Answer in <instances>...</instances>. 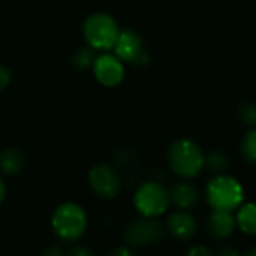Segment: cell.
<instances>
[{
  "label": "cell",
  "mask_w": 256,
  "mask_h": 256,
  "mask_svg": "<svg viewBox=\"0 0 256 256\" xmlns=\"http://www.w3.org/2000/svg\"><path fill=\"white\" fill-rule=\"evenodd\" d=\"M5 198H6V184H5L2 175H0V205L4 204Z\"/></svg>",
  "instance_id": "cell-26"
},
{
  "label": "cell",
  "mask_w": 256,
  "mask_h": 256,
  "mask_svg": "<svg viewBox=\"0 0 256 256\" xmlns=\"http://www.w3.org/2000/svg\"><path fill=\"white\" fill-rule=\"evenodd\" d=\"M92 71L96 82L104 88H116L125 77L124 64L114 54L106 52H102L100 56H95Z\"/></svg>",
  "instance_id": "cell-9"
},
{
  "label": "cell",
  "mask_w": 256,
  "mask_h": 256,
  "mask_svg": "<svg viewBox=\"0 0 256 256\" xmlns=\"http://www.w3.org/2000/svg\"><path fill=\"white\" fill-rule=\"evenodd\" d=\"M114 163L119 166V168H124V169H130V168H134L138 166L139 163V158L136 156V152L133 150H128V148H120L118 151V154L114 156Z\"/></svg>",
  "instance_id": "cell-18"
},
{
  "label": "cell",
  "mask_w": 256,
  "mask_h": 256,
  "mask_svg": "<svg viewBox=\"0 0 256 256\" xmlns=\"http://www.w3.org/2000/svg\"><path fill=\"white\" fill-rule=\"evenodd\" d=\"M169 200L178 210H190L193 208L200 198L199 188L190 181H178L170 188H168Z\"/></svg>",
  "instance_id": "cell-11"
},
{
  "label": "cell",
  "mask_w": 256,
  "mask_h": 256,
  "mask_svg": "<svg viewBox=\"0 0 256 256\" xmlns=\"http://www.w3.org/2000/svg\"><path fill=\"white\" fill-rule=\"evenodd\" d=\"M196 230L198 222L190 212H187V210H178L168 217L166 232H169L174 238L180 241H187L193 238Z\"/></svg>",
  "instance_id": "cell-10"
},
{
  "label": "cell",
  "mask_w": 256,
  "mask_h": 256,
  "mask_svg": "<svg viewBox=\"0 0 256 256\" xmlns=\"http://www.w3.org/2000/svg\"><path fill=\"white\" fill-rule=\"evenodd\" d=\"M168 163L175 175L190 180L204 169V152L193 140L178 139L169 146Z\"/></svg>",
  "instance_id": "cell-2"
},
{
  "label": "cell",
  "mask_w": 256,
  "mask_h": 256,
  "mask_svg": "<svg viewBox=\"0 0 256 256\" xmlns=\"http://www.w3.org/2000/svg\"><path fill=\"white\" fill-rule=\"evenodd\" d=\"M88 184L92 193L102 199H114L122 188V180L119 176V172L113 166L106 163L95 164L89 170Z\"/></svg>",
  "instance_id": "cell-8"
},
{
  "label": "cell",
  "mask_w": 256,
  "mask_h": 256,
  "mask_svg": "<svg viewBox=\"0 0 256 256\" xmlns=\"http://www.w3.org/2000/svg\"><path fill=\"white\" fill-rule=\"evenodd\" d=\"M106 256H136V253L132 247L119 246V247H114L113 250H110Z\"/></svg>",
  "instance_id": "cell-24"
},
{
  "label": "cell",
  "mask_w": 256,
  "mask_h": 256,
  "mask_svg": "<svg viewBox=\"0 0 256 256\" xmlns=\"http://www.w3.org/2000/svg\"><path fill=\"white\" fill-rule=\"evenodd\" d=\"M204 168L212 175H222L229 168V158L222 151H211L204 156Z\"/></svg>",
  "instance_id": "cell-15"
},
{
  "label": "cell",
  "mask_w": 256,
  "mask_h": 256,
  "mask_svg": "<svg viewBox=\"0 0 256 256\" xmlns=\"http://www.w3.org/2000/svg\"><path fill=\"white\" fill-rule=\"evenodd\" d=\"M114 56L122 62L133 66H145L150 62V54L145 48L144 38L132 29L119 32V36L113 46Z\"/></svg>",
  "instance_id": "cell-7"
},
{
  "label": "cell",
  "mask_w": 256,
  "mask_h": 256,
  "mask_svg": "<svg viewBox=\"0 0 256 256\" xmlns=\"http://www.w3.org/2000/svg\"><path fill=\"white\" fill-rule=\"evenodd\" d=\"M186 256H216V254H214V252L208 246H205V244H196V246H193V247L188 248V252H187Z\"/></svg>",
  "instance_id": "cell-21"
},
{
  "label": "cell",
  "mask_w": 256,
  "mask_h": 256,
  "mask_svg": "<svg viewBox=\"0 0 256 256\" xmlns=\"http://www.w3.org/2000/svg\"><path fill=\"white\" fill-rule=\"evenodd\" d=\"M236 226L248 235H256V204L248 202L238 206L236 212Z\"/></svg>",
  "instance_id": "cell-14"
},
{
  "label": "cell",
  "mask_w": 256,
  "mask_h": 256,
  "mask_svg": "<svg viewBox=\"0 0 256 256\" xmlns=\"http://www.w3.org/2000/svg\"><path fill=\"white\" fill-rule=\"evenodd\" d=\"M238 119L246 125H256V106L253 102H242L236 108Z\"/></svg>",
  "instance_id": "cell-19"
},
{
  "label": "cell",
  "mask_w": 256,
  "mask_h": 256,
  "mask_svg": "<svg viewBox=\"0 0 256 256\" xmlns=\"http://www.w3.org/2000/svg\"><path fill=\"white\" fill-rule=\"evenodd\" d=\"M41 256H65V250L60 244H50L42 248Z\"/></svg>",
  "instance_id": "cell-23"
},
{
  "label": "cell",
  "mask_w": 256,
  "mask_h": 256,
  "mask_svg": "<svg viewBox=\"0 0 256 256\" xmlns=\"http://www.w3.org/2000/svg\"><path fill=\"white\" fill-rule=\"evenodd\" d=\"M133 205L142 217L158 218L168 211L170 205L168 188L154 180L142 182L136 187Z\"/></svg>",
  "instance_id": "cell-5"
},
{
  "label": "cell",
  "mask_w": 256,
  "mask_h": 256,
  "mask_svg": "<svg viewBox=\"0 0 256 256\" xmlns=\"http://www.w3.org/2000/svg\"><path fill=\"white\" fill-rule=\"evenodd\" d=\"M206 228H208V232L216 240H224L229 235H232V232L235 230L236 220L230 211L212 210L206 218Z\"/></svg>",
  "instance_id": "cell-12"
},
{
  "label": "cell",
  "mask_w": 256,
  "mask_h": 256,
  "mask_svg": "<svg viewBox=\"0 0 256 256\" xmlns=\"http://www.w3.org/2000/svg\"><path fill=\"white\" fill-rule=\"evenodd\" d=\"M205 198L212 210L220 211H235L244 199V192L241 184L228 175H216L205 188Z\"/></svg>",
  "instance_id": "cell-4"
},
{
  "label": "cell",
  "mask_w": 256,
  "mask_h": 256,
  "mask_svg": "<svg viewBox=\"0 0 256 256\" xmlns=\"http://www.w3.org/2000/svg\"><path fill=\"white\" fill-rule=\"evenodd\" d=\"M11 80H12V72H11V70H10L6 65L0 64V90L6 89V88L10 86Z\"/></svg>",
  "instance_id": "cell-22"
},
{
  "label": "cell",
  "mask_w": 256,
  "mask_h": 256,
  "mask_svg": "<svg viewBox=\"0 0 256 256\" xmlns=\"http://www.w3.org/2000/svg\"><path fill=\"white\" fill-rule=\"evenodd\" d=\"M52 229L54 235L66 242L80 240L88 229V214L76 202H64L52 214Z\"/></svg>",
  "instance_id": "cell-1"
},
{
  "label": "cell",
  "mask_w": 256,
  "mask_h": 256,
  "mask_svg": "<svg viewBox=\"0 0 256 256\" xmlns=\"http://www.w3.org/2000/svg\"><path fill=\"white\" fill-rule=\"evenodd\" d=\"M65 256H96L95 252L86 244H76L68 248Z\"/></svg>",
  "instance_id": "cell-20"
},
{
  "label": "cell",
  "mask_w": 256,
  "mask_h": 256,
  "mask_svg": "<svg viewBox=\"0 0 256 256\" xmlns=\"http://www.w3.org/2000/svg\"><path fill=\"white\" fill-rule=\"evenodd\" d=\"M240 150L246 162L256 163V128H252L244 134Z\"/></svg>",
  "instance_id": "cell-16"
},
{
  "label": "cell",
  "mask_w": 256,
  "mask_h": 256,
  "mask_svg": "<svg viewBox=\"0 0 256 256\" xmlns=\"http://www.w3.org/2000/svg\"><path fill=\"white\" fill-rule=\"evenodd\" d=\"M246 256H256V247H253V248H252Z\"/></svg>",
  "instance_id": "cell-27"
},
{
  "label": "cell",
  "mask_w": 256,
  "mask_h": 256,
  "mask_svg": "<svg viewBox=\"0 0 256 256\" xmlns=\"http://www.w3.org/2000/svg\"><path fill=\"white\" fill-rule=\"evenodd\" d=\"M94 60H95V53L90 47H82L72 56V65L78 71H84V70L92 68Z\"/></svg>",
  "instance_id": "cell-17"
},
{
  "label": "cell",
  "mask_w": 256,
  "mask_h": 256,
  "mask_svg": "<svg viewBox=\"0 0 256 256\" xmlns=\"http://www.w3.org/2000/svg\"><path fill=\"white\" fill-rule=\"evenodd\" d=\"M26 157L18 148H8L0 152V175H17L24 168Z\"/></svg>",
  "instance_id": "cell-13"
},
{
  "label": "cell",
  "mask_w": 256,
  "mask_h": 256,
  "mask_svg": "<svg viewBox=\"0 0 256 256\" xmlns=\"http://www.w3.org/2000/svg\"><path fill=\"white\" fill-rule=\"evenodd\" d=\"M119 26L116 20L106 12H94L83 23V38L92 50L108 52L113 48L118 36Z\"/></svg>",
  "instance_id": "cell-3"
},
{
  "label": "cell",
  "mask_w": 256,
  "mask_h": 256,
  "mask_svg": "<svg viewBox=\"0 0 256 256\" xmlns=\"http://www.w3.org/2000/svg\"><path fill=\"white\" fill-rule=\"evenodd\" d=\"M217 256H240V253H238L236 247H234V246H224V247L220 248V252H218Z\"/></svg>",
  "instance_id": "cell-25"
},
{
  "label": "cell",
  "mask_w": 256,
  "mask_h": 256,
  "mask_svg": "<svg viewBox=\"0 0 256 256\" xmlns=\"http://www.w3.org/2000/svg\"><path fill=\"white\" fill-rule=\"evenodd\" d=\"M166 236V226L154 217H138L125 226L124 241L128 247L140 248L158 244Z\"/></svg>",
  "instance_id": "cell-6"
}]
</instances>
